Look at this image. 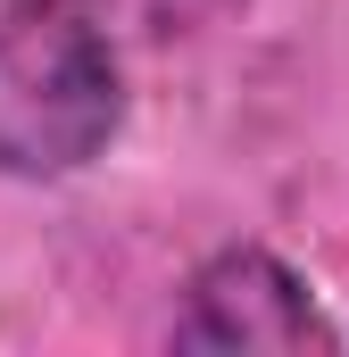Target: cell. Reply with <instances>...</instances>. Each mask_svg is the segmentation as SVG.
Wrapping results in <instances>:
<instances>
[{
  "instance_id": "6da1fadb",
  "label": "cell",
  "mask_w": 349,
  "mask_h": 357,
  "mask_svg": "<svg viewBox=\"0 0 349 357\" xmlns=\"http://www.w3.org/2000/svg\"><path fill=\"white\" fill-rule=\"evenodd\" d=\"M125 125V59L91 0H17L0 17V175L91 167Z\"/></svg>"
},
{
  "instance_id": "7a4b0ae2",
  "label": "cell",
  "mask_w": 349,
  "mask_h": 357,
  "mask_svg": "<svg viewBox=\"0 0 349 357\" xmlns=\"http://www.w3.org/2000/svg\"><path fill=\"white\" fill-rule=\"evenodd\" d=\"M174 349H341V333L325 324V307L308 299V282L283 266L274 250H216L208 266L183 282V316H174Z\"/></svg>"
}]
</instances>
